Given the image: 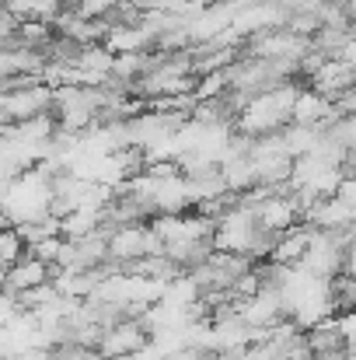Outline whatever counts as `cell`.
I'll list each match as a JSON object with an SVG mask.
<instances>
[{
	"instance_id": "obj_12",
	"label": "cell",
	"mask_w": 356,
	"mask_h": 360,
	"mask_svg": "<svg viewBox=\"0 0 356 360\" xmlns=\"http://www.w3.org/2000/svg\"><path fill=\"white\" fill-rule=\"evenodd\" d=\"M21 311V301H18V294H11L7 287H0V326H7L14 315Z\"/></svg>"
},
{
	"instance_id": "obj_9",
	"label": "cell",
	"mask_w": 356,
	"mask_h": 360,
	"mask_svg": "<svg viewBox=\"0 0 356 360\" xmlns=\"http://www.w3.org/2000/svg\"><path fill=\"white\" fill-rule=\"evenodd\" d=\"M102 46H105L109 53H143V49H154L150 35H147L136 21H133V25H109Z\"/></svg>"
},
{
	"instance_id": "obj_1",
	"label": "cell",
	"mask_w": 356,
	"mask_h": 360,
	"mask_svg": "<svg viewBox=\"0 0 356 360\" xmlns=\"http://www.w3.org/2000/svg\"><path fill=\"white\" fill-rule=\"evenodd\" d=\"M294 95H297V84H294V81H283V84H272V88H265V91L248 95L235 116V126L241 129V136L279 133V129L290 122Z\"/></svg>"
},
{
	"instance_id": "obj_6",
	"label": "cell",
	"mask_w": 356,
	"mask_h": 360,
	"mask_svg": "<svg viewBox=\"0 0 356 360\" xmlns=\"http://www.w3.org/2000/svg\"><path fill=\"white\" fill-rule=\"evenodd\" d=\"M49 273H53V266H49V262H42V259H35V255L21 252V255L4 269V287H7L11 294H21V290H28V287L46 283V280H49Z\"/></svg>"
},
{
	"instance_id": "obj_11",
	"label": "cell",
	"mask_w": 356,
	"mask_h": 360,
	"mask_svg": "<svg viewBox=\"0 0 356 360\" xmlns=\"http://www.w3.org/2000/svg\"><path fill=\"white\" fill-rule=\"evenodd\" d=\"M322 133H325L336 147H343V150H353L356 147V120L353 116H332V120L322 126Z\"/></svg>"
},
{
	"instance_id": "obj_5",
	"label": "cell",
	"mask_w": 356,
	"mask_h": 360,
	"mask_svg": "<svg viewBox=\"0 0 356 360\" xmlns=\"http://www.w3.org/2000/svg\"><path fill=\"white\" fill-rule=\"evenodd\" d=\"M109 70H112V53L98 42L91 46H81L77 49V60H74V74H77V84L84 88H102L109 81Z\"/></svg>"
},
{
	"instance_id": "obj_7",
	"label": "cell",
	"mask_w": 356,
	"mask_h": 360,
	"mask_svg": "<svg viewBox=\"0 0 356 360\" xmlns=\"http://www.w3.org/2000/svg\"><path fill=\"white\" fill-rule=\"evenodd\" d=\"M356 81V63H346V60H322L318 70L311 74V84L318 95L325 98H336L339 91H350Z\"/></svg>"
},
{
	"instance_id": "obj_3",
	"label": "cell",
	"mask_w": 356,
	"mask_h": 360,
	"mask_svg": "<svg viewBox=\"0 0 356 360\" xmlns=\"http://www.w3.org/2000/svg\"><path fill=\"white\" fill-rule=\"evenodd\" d=\"M140 347H147V329L140 326V319H119L102 333L95 350L102 354V360H116L126 354H136Z\"/></svg>"
},
{
	"instance_id": "obj_4",
	"label": "cell",
	"mask_w": 356,
	"mask_h": 360,
	"mask_svg": "<svg viewBox=\"0 0 356 360\" xmlns=\"http://www.w3.org/2000/svg\"><path fill=\"white\" fill-rule=\"evenodd\" d=\"M353 217H356V207L336 200V196H322V200H315V203L301 214V221L311 224L315 231H339V228H350Z\"/></svg>"
},
{
	"instance_id": "obj_8",
	"label": "cell",
	"mask_w": 356,
	"mask_h": 360,
	"mask_svg": "<svg viewBox=\"0 0 356 360\" xmlns=\"http://www.w3.org/2000/svg\"><path fill=\"white\" fill-rule=\"evenodd\" d=\"M336 116L332 109V98L318 95L315 88H297L294 95V109H290V122H301V126H325V122Z\"/></svg>"
},
{
	"instance_id": "obj_10",
	"label": "cell",
	"mask_w": 356,
	"mask_h": 360,
	"mask_svg": "<svg viewBox=\"0 0 356 360\" xmlns=\"http://www.w3.org/2000/svg\"><path fill=\"white\" fill-rule=\"evenodd\" d=\"M279 140H283V147H286V154H290V158H301V154L315 150V143L322 140V129H318V126L286 122V126L279 129Z\"/></svg>"
},
{
	"instance_id": "obj_2",
	"label": "cell",
	"mask_w": 356,
	"mask_h": 360,
	"mask_svg": "<svg viewBox=\"0 0 356 360\" xmlns=\"http://www.w3.org/2000/svg\"><path fill=\"white\" fill-rule=\"evenodd\" d=\"M53 105V88H46L39 77H21L11 91H4V120L21 122L39 112H49Z\"/></svg>"
}]
</instances>
